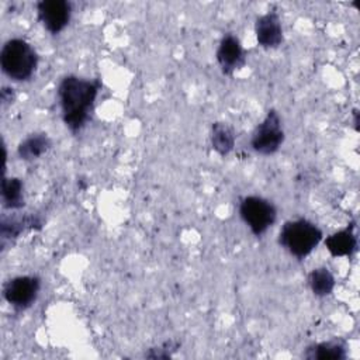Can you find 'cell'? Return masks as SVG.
<instances>
[{"label":"cell","mask_w":360,"mask_h":360,"mask_svg":"<svg viewBox=\"0 0 360 360\" xmlns=\"http://www.w3.org/2000/svg\"><path fill=\"white\" fill-rule=\"evenodd\" d=\"M323 243L328 252L335 257L352 256L357 249V236L354 233L353 224L330 233L326 236Z\"/></svg>","instance_id":"10"},{"label":"cell","mask_w":360,"mask_h":360,"mask_svg":"<svg viewBox=\"0 0 360 360\" xmlns=\"http://www.w3.org/2000/svg\"><path fill=\"white\" fill-rule=\"evenodd\" d=\"M42 226V221L34 215H24V217H3L0 224V233L3 240H10L18 238V235L25 231L27 228H37Z\"/></svg>","instance_id":"13"},{"label":"cell","mask_w":360,"mask_h":360,"mask_svg":"<svg viewBox=\"0 0 360 360\" xmlns=\"http://www.w3.org/2000/svg\"><path fill=\"white\" fill-rule=\"evenodd\" d=\"M308 284L314 295L326 297L332 294L335 288V277L326 267L312 269L308 274Z\"/></svg>","instance_id":"16"},{"label":"cell","mask_w":360,"mask_h":360,"mask_svg":"<svg viewBox=\"0 0 360 360\" xmlns=\"http://www.w3.org/2000/svg\"><path fill=\"white\" fill-rule=\"evenodd\" d=\"M177 343H173V342H166L163 343L162 346H158V347H150L148 353H145L146 357H150V359H167L172 356V352H174L177 349Z\"/></svg>","instance_id":"17"},{"label":"cell","mask_w":360,"mask_h":360,"mask_svg":"<svg viewBox=\"0 0 360 360\" xmlns=\"http://www.w3.org/2000/svg\"><path fill=\"white\" fill-rule=\"evenodd\" d=\"M217 62L224 75H232L245 63V53L240 41L233 34H225L217 49Z\"/></svg>","instance_id":"8"},{"label":"cell","mask_w":360,"mask_h":360,"mask_svg":"<svg viewBox=\"0 0 360 360\" xmlns=\"http://www.w3.org/2000/svg\"><path fill=\"white\" fill-rule=\"evenodd\" d=\"M35 7L39 22L52 35L63 31L70 21L72 4L66 0H41Z\"/></svg>","instance_id":"7"},{"label":"cell","mask_w":360,"mask_h":360,"mask_svg":"<svg viewBox=\"0 0 360 360\" xmlns=\"http://www.w3.org/2000/svg\"><path fill=\"white\" fill-rule=\"evenodd\" d=\"M41 288V280L37 276H17L7 280L3 285L4 300L17 311L27 309L34 304Z\"/></svg>","instance_id":"6"},{"label":"cell","mask_w":360,"mask_h":360,"mask_svg":"<svg viewBox=\"0 0 360 360\" xmlns=\"http://www.w3.org/2000/svg\"><path fill=\"white\" fill-rule=\"evenodd\" d=\"M13 100H14V91H13V89H10V87H3V90H1V101H3V104H6V103H13Z\"/></svg>","instance_id":"18"},{"label":"cell","mask_w":360,"mask_h":360,"mask_svg":"<svg viewBox=\"0 0 360 360\" xmlns=\"http://www.w3.org/2000/svg\"><path fill=\"white\" fill-rule=\"evenodd\" d=\"M322 238L323 233L318 225L298 218L284 222L278 233V243L294 257L304 259L312 253Z\"/></svg>","instance_id":"3"},{"label":"cell","mask_w":360,"mask_h":360,"mask_svg":"<svg viewBox=\"0 0 360 360\" xmlns=\"http://www.w3.org/2000/svg\"><path fill=\"white\" fill-rule=\"evenodd\" d=\"M239 215L250 232L262 236L277 219V210L271 201L260 195H246L239 202Z\"/></svg>","instance_id":"4"},{"label":"cell","mask_w":360,"mask_h":360,"mask_svg":"<svg viewBox=\"0 0 360 360\" xmlns=\"http://www.w3.org/2000/svg\"><path fill=\"white\" fill-rule=\"evenodd\" d=\"M284 142L281 118L276 110H270L250 136L252 149L263 156L276 153Z\"/></svg>","instance_id":"5"},{"label":"cell","mask_w":360,"mask_h":360,"mask_svg":"<svg viewBox=\"0 0 360 360\" xmlns=\"http://www.w3.org/2000/svg\"><path fill=\"white\" fill-rule=\"evenodd\" d=\"M100 87L98 79H84L76 75H68L59 82L58 100L60 115L70 132H79L91 118Z\"/></svg>","instance_id":"1"},{"label":"cell","mask_w":360,"mask_h":360,"mask_svg":"<svg viewBox=\"0 0 360 360\" xmlns=\"http://www.w3.org/2000/svg\"><path fill=\"white\" fill-rule=\"evenodd\" d=\"M255 34L257 44L264 49L278 48L283 42V25L276 11L260 15L255 22Z\"/></svg>","instance_id":"9"},{"label":"cell","mask_w":360,"mask_h":360,"mask_svg":"<svg viewBox=\"0 0 360 360\" xmlns=\"http://www.w3.org/2000/svg\"><path fill=\"white\" fill-rule=\"evenodd\" d=\"M51 146L52 141L45 132H34L18 143L17 155L22 160H34L46 153Z\"/></svg>","instance_id":"11"},{"label":"cell","mask_w":360,"mask_h":360,"mask_svg":"<svg viewBox=\"0 0 360 360\" xmlns=\"http://www.w3.org/2000/svg\"><path fill=\"white\" fill-rule=\"evenodd\" d=\"M3 73L14 82H27L38 66V53L22 38H11L4 42L0 52Z\"/></svg>","instance_id":"2"},{"label":"cell","mask_w":360,"mask_h":360,"mask_svg":"<svg viewBox=\"0 0 360 360\" xmlns=\"http://www.w3.org/2000/svg\"><path fill=\"white\" fill-rule=\"evenodd\" d=\"M211 146L219 156H226L235 146L233 129L225 122H214L211 125Z\"/></svg>","instance_id":"15"},{"label":"cell","mask_w":360,"mask_h":360,"mask_svg":"<svg viewBox=\"0 0 360 360\" xmlns=\"http://www.w3.org/2000/svg\"><path fill=\"white\" fill-rule=\"evenodd\" d=\"M1 202L7 210H20L24 207V183L18 177H3Z\"/></svg>","instance_id":"14"},{"label":"cell","mask_w":360,"mask_h":360,"mask_svg":"<svg viewBox=\"0 0 360 360\" xmlns=\"http://www.w3.org/2000/svg\"><path fill=\"white\" fill-rule=\"evenodd\" d=\"M309 360H343L347 357V347L342 340H328L307 347L304 353Z\"/></svg>","instance_id":"12"}]
</instances>
